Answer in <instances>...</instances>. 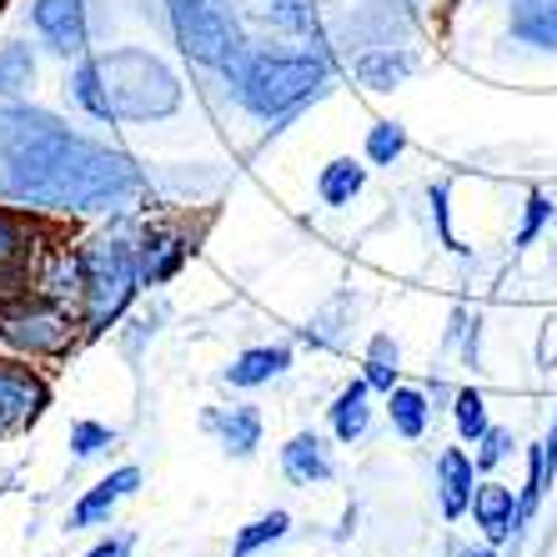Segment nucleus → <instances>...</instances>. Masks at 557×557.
<instances>
[{
	"label": "nucleus",
	"mask_w": 557,
	"mask_h": 557,
	"mask_svg": "<svg viewBox=\"0 0 557 557\" xmlns=\"http://www.w3.org/2000/svg\"><path fill=\"white\" fill-rule=\"evenodd\" d=\"M81 267H86V307H81L86 326L106 332L121 322V311L141 292V261H136V247L121 236H96L81 247Z\"/></svg>",
	"instance_id": "nucleus-4"
},
{
	"label": "nucleus",
	"mask_w": 557,
	"mask_h": 557,
	"mask_svg": "<svg viewBox=\"0 0 557 557\" xmlns=\"http://www.w3.org/2000/svg\"><path fill=\"white\" fill-rule=\"evenodd\" d=\"M141 191L136 161L86 141L36 106H0V201L30 211H121Z\"/></svg>",
	"instance_id": "nucleus-1"
},
{
	"label": "nucleus",
	"mask_w": 557,
	"mask_h": 557,
	"mask_svg": "<svg viewBox=\"0 0 557 557\" xmlns=\"http://www.w3.org/2000/svg\"><path fill=\"white\" fill-rule=\"evenodd\" d=\"M0 337L11 347L30 351V357H46V351H61L71 342V311L61 307H15L0 317Z\"/></svg>",
	"instance_id": "nucleus-9"
},
{
	"label": "nucleus",
	"mask_w": 557,
	"mask_h": 557,
	"mask_svg": "<svg viewBox=\"0 0 557 557\" xmlns=\"http://www.w3.org/2000/svg\"><path fill=\"white\" fill-rule=\"evenodd\" d=\"M453 417H457V432H462L467 442H482V432H487V403H482L478 387H462V392H457Z\"/></svg>",
	"instance_id": "nucleus-27"
},
{
	"label": "nucleus",
	"mask_w": 557,
	"mask_h": 557,
	"mask_svg": "<svg viewBox=\"0 0 557 557\" xmlns=\"http://www.w3.org/2000/svg\"><path fill=\"white\" fill-rule=\"evenodd\" d=\"M30 81H36V55H30V46H21V40L0 46V96L15 101V96L30 91Z\"/></svg>",
	"instance_id": "nucleus-23"
},
{
	"label": "nucleus",
	"mask_w": 557,
	"mask_h": 557,
	"mask_svg": "<svg viewBox=\"0 0 557 557\" xmlns=\"http://www.w3.org/2000/svg\"><path fill=\"white\" fill-rule=\"evenodd\" d=\"M207 428L221 437V447L232 457H251L261 447V412L257 407H221L207 412Z\"/></svg>",
	"instance_id": "nucleus-16"
},
{
	"label": "nucleus",
	"mask_w": 557,
	"mask_h": 557,
	"mask_svg": "<svg viewBox=\"0 0 557 557\" xmlns=\"http://www.w3.org/2000/svg\"><path fill=\"white\" fill-rule=\"evenodd\" d=\"M106 447H116V432L111 428H101V422H76L71 428V453L76 457H96Z\"/></svg>",
	"instance_id": "nucleus-28"
},
{
	"label": "nucleus",
	"mask_w": 557,
	"mask_h": 557,
	"mask_svg": "<svg viewBox=\"0 0 557 557\" xmlns=\"http://www.w3.org/2000/svg\"><path fill=\"white\" fill-rule=\"evenodd\" d=\"M537 367H543V372L557 367V317H547L543 332H537Z\"/></svg>",
	"instance_id": "nucleus-32"
},
{
	"label": "nucleus",
	"mask_w": 557,
	"mask_h": 557,
	"mask_svg": "<svg viewBox=\"0 0 557 557\" xmlns=\"http://www.w3.org/2000/svg\"><path fill=\"white\" fill-rule=\"evenodd\" d=\"M136 261H141V282H166V276H176L182 272V261H186V242L182 236H161V232H151L136 247Z\"/></svg>",
	"instance_id": "nucleus-20"
},
{
	"label": "nucleus",
	"mask_w": 557,
	"mask_h": 557,
	"mask_svg": "<svg viewBox=\"0 0 557 557\" xmlns=\"http://www.w3.org/2000/svg\"><path fill=\"white\" fill-rule=\"evenodd\" d=\"M282 472L292 487H322L332 478V457H326L322 437L317 432H297V437L282 447Z\"/></svg>",
	"instance_id": "nucleus-12"
},
{
	"label": "nucleus",
	"mask_w": 557,
	"mask_h": 557,
	"mask_svg": "<svg viewBox=\"0 0 557 557\" xmlns=\"http://www.w3.org/2000/svg\"><path fill=\"white\" fill-rule=\"evenodd\" d=\"M472 487H478V457H467L462 447H447L437 457V497H442V512L447 518H462L472 507Z\"/></svg>",
	"instance_id": "nucleus-11"
},
{
	"label": "nucleus",
	"mask_w": 557,
	"mask_h": 557,
	"mask_svg": "<svg viewBox=\"0 0 557 557\" xmlns=\"http://www.w3.org/2000/svg\"><path fill=\"white\" fill-rule=\"evenodd\" d=\"M30 26L55 55H91V0H30Z\"/></svg>",
	"instance_id": "nucleus-7"
},
{
	"label": "nucleus",
	"mask_w": 557,
	"mask_h": 557,
	"mask_svg": "<svg viewBox=\"0 0 557 557\" xmlns=\"http://www.w3.org/2000/svg\"><path fill=\"white\" fill-rule=\"evenodd\" d=\"M507 26L532 51H557V0H512Z\"/></svg>",
	"instance_id": "nucleus-14"
},
{
	"label": "nucleus",
	"mask_w": 557,
	"mask_h": 557,
	"mask_svg": "<svg viewBox=\"0 0 557 557\" xmlns=\"http://www.w3.org/2000/svg\"><path fill=\"white\" fill-rule=\"evenodd\" d=\"M412 5H422V0H412Z\"/></svg>",
	"instance_id": "nucleus-36"
},
{
	"label": "nucleus",
	"mask_w": 557,
	"mask_h": 557,
	"mask_svg": "<svg viewBox=\"0 0 557 557\" xmlns=\"http://www.w3.org/2000/svg\"><path fill=\"white\" fill-rule=\"evenodd\" d=\"M467 557H493V553H467Z\"/></svg>",
	"instance_id": "nucleus-35"
},
{
	"label": "nucleus",
	"mask_w": 557,
	"mask_h": 557,
	"mask_svg": "<svg viewBox=\"0 0 557 557\" xmlns=\"http://www.w3.org/2000/svg\"><path fill=\"white\" fill-rule=\"evenodd\" d=\"M547 216H553V196H547V191H532L528 196V216H522V232H518V251L537 242V232L547 226Z\"/></svg>",
	"instance_id": "nucleus-29"
},
{
	"label": "nucleus",
	"mask_w": 557,
	"mask_h": 557,
	"mask_svg": "<svg viewBox=\"0 0 557 557\" xmlns=\"http://www.w3.org/2000/svg\"><path fill=\"white\" fill-rule=\"evenodd\" d=\"M40 272V247H36V226L21 211L0 207V301L26 297V286Z\"/></svg>",
	"instance_id": "nucleus-6"
},
{
	"label": "nucleus",
	"mask_w": 557,
	"mask_h": 557,
	"mask_svg": "<svg viewBox=\"0 0 557 557\" xmlns=\"http://www.w3.org/2000/svg\"><path fill=\"white\" fill-rule=\"evenodd\" d=\"M247 21L267 30H286V36H301L311 30V0H236Z\"/></svg>",
	"instance_id": "nucleus-17"
},
{
	"label": "nucleus",
	"mask_w": 557,
	"mask_h": 557,
	"mask_svg": "<svg viewBox=\"0 0 557 557\" xmlns=\"http://www.w3.org/2000/svg\"><path fill=\"white\" fill-rule=\"evenodd\" d=\"M232 96L261 121H286L332 81V55L297 51V55H247L232 76Z\"/></svg>",
	"instance_id": "nucleus-3"
},
{
	"label": "nucleus",
	"mask_w": 557,
	"mask_h": 557,
	"mask_svg": "<svg viewBox=\"0 0 557 557\" xmlns=\"http://www.w3.org/2000/svg\"><path fill=\"white\" fill-rule=\"evenodd\" d=\"M432 216H437V232H442V247H453V251H462V242L453 236V221H447V182H437L432 186Z\"/></svg>",
	"instance_id": "nucleus-30"
},
{
	"label": "nucleus",
	"mask_w": 557,
	"mask_h": 557,
	"mask_svg": "<svg viewBox=\"0 0 557 557\" xmlns=\"http://www.w3.org/2000/svg\"><path fill=\"white\" fill-rule=\"evenodd\" d=\"M367 422H372V387L351 382V387H342L337 403H332V432H337V442H357V437H367Z\"/></svg>",
	"instance_id": "nucleus-18"
},
{
	"label": "nucleus",
	"mask_w": 557,
	"mask_h": 557,
	"mask_svg": "<svg viewBox=\"0 0 557 557\" xmlns=\"http://www.w3.org/2000/svg\"><path fill=\"white\" fill-rule=\"evenodd\" d=\"M478 447H482V453H478V467H497V462L507 457V447H512V437H507L503 428H487Z\"/></svg>",
	"instance_id": "nucleus-31"
},
{
	"label": "nucleus",
	"mask_w": 557,
	"mask_h": 557,
	"mask_svg": "<svg viewBox=\"0 0 557 557\" xmlns=\"http://www.w3.org/2000/svg\"><path fill=\"white\" fill-rule=\"evenodd\" d=\"M412 55L407 51H367L362 61H357V81L362 86H372V91H392L397 81L412 76Z\"/></svg>",
	"instance_id": "nucleus-21"
},
{
	"label": "nucleus",
	"mask_w": 557,
	"mask_h": 557,
	"mask_svg": "<svg viewBox=\"0 0 557 557\" xmlns=\"http://www.w3.org/2000/svg\"><path fill=\"white\" fill-rule=\"evenodd\" d=\"M131 553V537H111V543H96L86 557H126Z\"/></svg>",
	"instance_id": "nucleus-33"
},
{
	"label": "nucleus",
	"mask_w": 557,
	"mask_h": 557,
	"mask_svg": "<svg viewBox=\"0 0 557 557\" xmlns=\"http://www.w3.org/2000/svg\"><path fill=\"white\" fill-rule=\"evenodd\" d=\"M166 5H171L176 46H182L196 65H211V71H226V76H232L236 65L251 55L247 36L236 26L232 0H166Z\"/></svg>",
	"instance_id": "nucleus-5"
},
{
	"label": "nucleus",
	"mask_w": 557,
	"mask_h": 557,
	"mask_svg": "<svg viewBox=\"0 0 557 557\" xmlns=\"http://www.w3.org/2000/svg\"><path fill=\"white\" fill-rule=\"evenodd\" d=\"M46 407H51V382L40 372H30L26 362L0 357V432L30 428Z\"/></svg>",
	"instance_id": "nucleus-8"
},
{
	"label": "nucleus",
	"mask_w": 557,
	"mask_h": 557,
	"mask_svg": "<svg viewBox=\"0 0 557 557\" xmlns=\"http://www.w3.org/2000/svg\"><path fill=\"white\" fill-rule=\"evenodd\" d=\"M387 412H392V428L403 437H422L432 422V407H428V392L417 387H392L387 392Z\"/></svg>",
	"instance_id": "nucleus-22"
},
{
	"label": "nucleus",
	"mask_w": 557,
	"mask_h": 557,
	"mask_svg": "<svg viewBox=\"0 0 557 557\" xmlns=\"http://www.w3.org/2000/svg\"><path fill=\"white\" fill-rule=\"evenodd\" d=\"M71 101L96 121H166L182 111V81L161 55L121 46L106 55H81L71 76Z\"/></svg>",
	"instance_id": "nucleus-2"
},
{
	"label": "nucleus",
	"mask_w": 557,
	"mask_h": 557,
	"mask_svg": "<svg viewBox=\"0 0 557 557\" xmlns=\"http://www.w3.org/2000/svg\"><path fill=\"white\" fill-rule=\"evenodd\" d=\"M543 447H547V467H557V417H553V432H547Z\"/></svg>",
	"instance_id": "nucleus-34"
},
{
	"label": "nucleus",
	"mask_w": 557,
	"mask_h": 557,
	"mask_svg": "<svg viewBox=\"0 0 557 557\" xmlns=\"http://www.w3.org/2000/svg\"><path fill=\"white\" fill-rule=\"evenodd\" d=\"M397 362H403V351H397V342L392 337H372V347H367V372H362V382L372 392H392L397 387Z\"/></svg>",
	"instance_id": "nucleus-24"
},
{
	"label": "nucleus",
	"mask_w": 557,
	"mask_h": 557,
	"mask_svg": "<svg viewBox=\"0 0 557 557\" xmlns=\"http://www.w3.org/2000/svg\"><path fill=\"white\" fill-rule=\"evenodd\" d=\"M407 151V131L397 126V121H376L372 131H367V161H376V166H392L397 156Z\"/></svg>",
	"instance_id": "nucleus-26"
},
{
	"label": "nucleus",
	"mask_w": 557,
	"mask_h": 557,
	"mask_svg": "<svg viewBox=\"0 0 557 557\" xmlns=\"http://www.w3.org/2000/svg\"><path fill=\"white\" fill-rule=\"evenodd\" d=\"M286 367H292V347H286V342H272V347H247L221 376H226L232 387H267L272 376L286 372Z\"/></svg>",
	"instance_id": "nucleus-15"
},
{
	"label": "nucleus",
	"mask_w": 557,
	"mask_h": 557,
	"mask_svg": "<svg viewBox=\"0 0 557 557\" xmlns=\"http://www.w3.org/2000/svg\"><path fill=\"white\" fill-rule=\"evenodd\" d=\"M286 528H292V518H286V512H267V518L247 522V528L236 532V547H232V557H257L261 547L282 543V537H286Z\"/></svg>",
	"instance_id": "nucleus-25"
},
{
	"label": "nucleus",
	"mask_w": 557,
	"mask_h": 557,
	"mask_svg": "<svg viewBox=\"0 0 557 557\" xmlns=\"http://www.w3.org/2000/svg\"><path fill=\"white\" fill-rule=\"evenodd\" d=\"M472 518H478V528L487 532V543H503L507 532L522 522V503L512 497V487H503V482H482L478 497H472Z\"/></svg>",
	"instance_id": "nucleus-13"
},
{
	"label": "nucleus",
	"mask_w": 557,
	"mask_h": 557,
	"mask_svg": "<svg viewBox=\"0 0 557 557\" xmlns=\"http://www.w3.org/2000/svg\"><path fill=\"white\" fill-rule=\"evenodd\" d=\"M136 487H141V467H116L111 478H101L91 493L71 507V528H101V522L111 518Z\"/></svg>",
	"instance_id": "nucleus-10"
},
{
	"label": "nucleus",
	"mask_w": 557,
	"mask_h": 557,
	"mask_svg": "<svg viewBox=\"0 0 557 557\" xmlns=\"http://www.w3.org/2000/svg\"><path fill=\"white\" fill-rule=\"evenodd\" d=\"M367 186V166H357L351 156H337V161H326L322 176H317V196H322L326 207H351Z\"/></svg>",
	"instance_id": "nucleus-19"
}]
</instances>
